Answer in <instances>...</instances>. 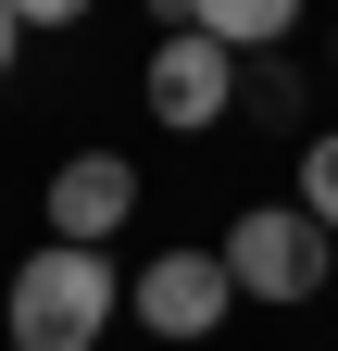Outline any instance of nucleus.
Returning a JSON list of instances; mask_svg holds the SVG:
<instances>
[{
	"mask_svg": "<svg viewBox=\"0 0 338 351\" xmlns=\"http://www.w3.org/2000/svg\"><path fill=\"white\" fill-rule=\"evenodd\" d=\"M301 213H313V226L338 239V125H326V138L301 151Z\"/></svg>",
	"mask_w": 338,
	"mask_h": 351,
	"instance_id": "obj_7",
	"label": "nucleus"
},
{
	"mask_svg": "<svg viewBox=\"0 0 338 351\" xmlns=\"http://www.w3.org/2000/svg\"><path fill=\"white\" fill-rule=\"evenodd\" d=\"M125 213H138V163H125V151H75L51 176V239L63 251H113Z\"/></svg>",
	"mask_w": 338,
	"mask_h": 351,
	"instance_id": "obj_5",
	"label": "nucleus"
},
{
	"mask_svg": "<svg viewBox=\"0 0 338 351\" xmlns=\"http://www.w3.org/2000/svg\"><path fill=\"white\" fill-rule=\"evenodd\" d=\"M151 113L176 125V138L226 125V113H238V51L200 38V25H163V51H151Z\"/></svg>",
	"mask_w": 338,
	"mask_h": 351,
	"instance_id": "obj_4",
	"label": "nucleus"
},
{
	"mask_svg": "<svg viewBox=\"0 0 338 351\" xmlns=\"http://www.w3.org/2000/svg\"><path fill=\"white\" fill-rule=\"evenodd\" d=\"M125 314L113 251H25L13 263V351H101V326Z\"/></svg>",
	"mask_w": 338,
	"mask_h": 351,
	"instance_id": "obj_1",
	"label": "nucleus"
},
{
	"mask_svg": "<svg viewBox=\"0 0 338 351\" xmlns=\"http://www.w3.org/2000/svg\"><path fill=\"white\" fill-rule=\"evenodd\" d=\"M13 51H25V0H0V75H13Z\"/></svg>",
	"mask_w": 338,
	"mask_h": 351,
	"instance_id": "obj_8",
	"label": "nucleus"
},
{
	"mask_svg": "<svg viewBox=\"0 0 338 351\" xmlns=\"http://www.w3.org/2000/svg\"><path fill=\"white\" fill-rule=\"evenodd\" d=\"M200 38H226V51H276L288 38V0H188Z\"/></svg>",
	"mask_w": 338,
	"mask_h": 351,
	"instance_id": "obj_6",
	"label": "nucleus"
},
{
	"mask_svg": "<svg viewBox=\"0 0 338 351\" xmlns=\"http://www.w3.org/2000/svg\"><path fill=\"white\" fill-rule=\"evenodd\" d=\"M213 251H226L238 301H313V289H326V263H338V239L313 226L301 201H250V213H238Z\"/></svg>",
	"mask_w": 338,
	"mask_h": 351,
	"instance_id": "obj_2",
	"label": "nucleus"
},
{
	"mask_svg": "<svg viewBox=\"0 0 338 351\" xmlns=\"http://www.w3.org/2000/svg\"><path fill=\"white\" fill-rule=\"evenodd\" d=\"M125 314L151 339H213L238 314V276H226V251H151L138 276H125Z\"/></svg>",
	"mask_w": 338,
	"mask_h": 351,
	"instance_id": "obj_3",
	"label": "nucleus"
}]
</instances>
